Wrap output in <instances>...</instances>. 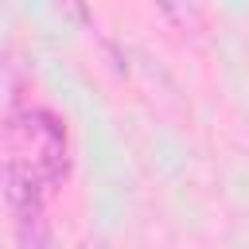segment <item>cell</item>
I'll return each mask as SVG.
<instances>
[{"label": "cell", "mask_w": 249, "mask_h": 249, "mask_svg": "<svg viewBox=\"0 0 249 249\" xmlns=\"http://www.w3.org/2000/svg\"><path fill=\"white\" fill-rule=\"evenodd\" d=\"M8 144H12L8 160L27 163L47 183V191L66 179V171H70V160H66V124L51 109H19V113H12V121H8Z\"/></svg>", "instance_id": "1"}, {"label": "cell", "mask_w": 249, "mask_h": 249, "mask_svg": "<svg viewBox=\"0 0 249 249\" xmlns=\"http://www.w3.org/2000/svg\"><path fill=\"white\" fill-rule=\"evenodd\" d=\"M0 191L16 214V222H27V218H43V202H47V183L19 160H4L0 167Z\"/></svg>", "instance_id": "2"}]
</instances>
